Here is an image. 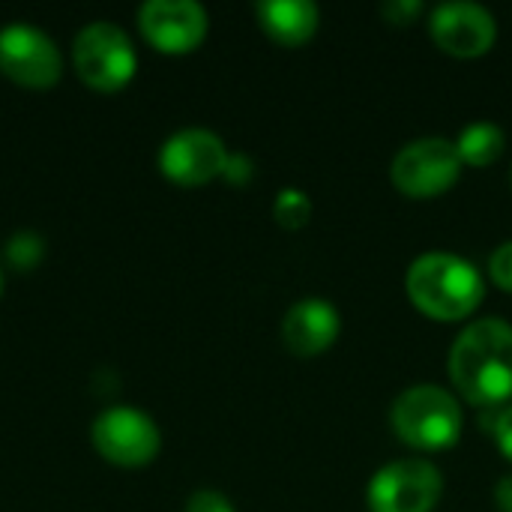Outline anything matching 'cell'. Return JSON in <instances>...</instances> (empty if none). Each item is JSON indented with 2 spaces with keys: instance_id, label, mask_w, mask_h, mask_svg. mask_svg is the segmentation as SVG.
<instances>
[{
  "instance_id": "15",
  "label": "cell",
  "mask_w": 512,
  "mask_h": 512,
  "mask_svg": "<svg viewBox=\"0 0 512 512\" xmlns=\"http://www.w3.org/2000/svg\"><path fill=\"white\" fill-rule=\"evenodd\" d=\"M3 258L15 270H33L45 258V237L33 228L12 231L3 246Z\"/></svg>"
},
{
  "instance_id": "6",
  "label": "cell",
  "mask_w": 512,
  "mask_h": 512,
  "mask_svg": "<svg viewBox=\"0 0 512 512\" xmlns=\"http://www.w3.org/2000/svg\"><path fill=\"white\" fill-rule=\"evenodd\" d=\"M444 495V474L429 459H399L375 471L366 489L369 512H432Z\"/></svg>"
},
{
  "instance_id": "4",
  "label": "cell",
  "mask_w": 512,
  "mask_h": 512,
  "mask_svg": "<svg viewBox=\"0 0 512 512\" xmlns=\"http://www.w3.org/2000/svg\"><path fill=\"white\" fill-rule=\"evenodd\" d=\"M72 66L84 84L102 93L126 87L138 69L132 39L114 21H90L72 42Z\"/></svg>"
},
{
  "instance_id": "13",
  "label": "cell",
  "mask_w": 512,
  "mask_h": 512,
  "mask_svg": "<svg viewBox=\"0 0 512 512\" xmlns=\"http://www.w3.org/2000/svg\"><path fill=\"white\" fill-rule=\"evenodd\" d=\"M255 15L264 33L285 48L306 45L321 27V12L312 0H261Z\"/></svg>"
},
{
  "instance_id": "5",
  "label": "cell",
  "mask_w": 512,
  "mask_h": 512,
  "mask_svg": "<svg viewBox=\"0 0 512 512\" xmlns=\"http://www.w3.org/2000/svg\"><path fill=\"white\" fill-rule=\"evenodd\" d=\"M462 159L450 138H417L408 141L390 162V180L405 198L429 201L450 192L459 183Z\"/></svg>"
},
{
  "instance_id": "21",
  "label": "cell",
  "mask_w": 512,
  "mask_h": 512,
  "mask_svg": "<svg viewBox=\"0 0 512 512\" xmlns=\"http://www.w3.org/2000/svg\"><path fill=\"white\" fill-rule=\"evenodd\" d=\"M252 174H255V165H252V159L246 153H228V162H225V171H222V177L228 183L243 186V183L252 180Z\"/></svg>"
},
{
  "instance_id": "12",
  "label": "cell",
  "mask_w": 512,
  "mask_h": 512,
  "mask_svg": "<svg viewBox=\"0 0 512 512\" xmlns=\"http://www.w3.org/2000/svg\"><path fill=\"white\" fill-rule=\"evenodd\" d=\"M339 333H342V318H339L336 306L321 297H306V300L294 303L282 321L285 348L300 360H312V357L330 351L333 342L339 339Z\"/></svg>"
},
{
  "instance_id": "3",
  "label": "cell",
  "mask_w": 512,
  "mask_h": 512,
  "mask_svg": "<svg viewBox=\"0 0 512 512\" xmlns=\"http://www.w3.org/2000/svg\"><path fill=\"white\" fill-rule=\"evenodd\" d=\"M462 405L438 384H414L402 390L390 408L396 438L417 453H441L462 438Z\"/></svg>"
},
{
  "instance_id": "2",
  "label": "cell",
  "mask_w": 512,
  "mask_h": 512,
  "mask_svg": "<svg viewBox=\"0 0 512 512\" xmlns=\"http://www.w3.org/2000/svg\"><path fill=\"white\" fill-rule=\"evenodd\" d=\"M405 291L417 312L432 321L453 324L471 318L483 306L486 282L468 258L453 252H426L411 261Z\"/></svg>"
},
{
  "instance_id": "1",
  "label": "cell",
  "mask_w": 512,
  "mask_h": 512,
  "mask_svg": "<svg viewBox=\"0 0 512 512\" xmlns=\"http://www.w3.org/2000/svg\"><path fill=\"white\" fill-rule=\"evenodd\" d=\"M450 381L480 411L512 402V324L480 318L468 324L450 348Z\"/></svg>"
},
{
  "instance_id": "8",
  "label": "cell",
  "mask_w": 512,
  "mask_h": 512,
  "mask_svg": "<svg viewBox=\"0 0 512 512\" xmlns=\"http://www.w3.org/2000/svg\"><path fill=\"white\" fill-rule=\"evenodd\" d=\"M0 72L24 87H51L63 72L57 42L27 21L0 27Z\"/></svg>"
},
{
  "instance_id": "14",
  "label": "cell",
  "mask_w": 512,
  "mask_h": 512,
  "mask_svg": "<svg viewBox=\"0 0 512 512\" xmlns=\"http://www.w3.org/2000/svg\"><path fill=\"white\" fill-rule=\"evenodd\" d=\"M507 147V135L498 123L492 120H477L471 126H465L456 138V150L462 165L468 168H489L504 156Z\"/></svg>"
},
{
  "instance_id": "23",
  "label": "cell",
  "mask_w": 512,
  "mask_h": 512,
  "mask_svg": "<svg viewBox=\"0 0 512 512\" xmlns=\"http://www.w3.org/2000/svg\"><path fill=\"white\" fill-rule=\"evenodd\" d=\"M0 291H3V270H0Z\"/></svg>"
},
{
  "instance_id": "19",
  "label": "cell",
  "mask_w": 512,
  "mask_h": 512,
  "mask_svg": "<svg viewBox=\"0 0 512 512\" xmlns=\"http://www.w3.org/2000/svg\"><path fill=\"white\" fill-rule=\"evenodd\" d=\"M186 512H237V510H234V504H231L222 492H216V489H198V492H192V495H189V501H186Z\"/></svg>"
},
{
  "instance_id": "24",
  "label": "cell",
  "mask_w": 512,
  "mask_h": 512,
  "mask_svg": "<svg viewBox=\"0 0 512 512\" xmlns=\"http://www.w3.org/2000/svg\"><path fill=\"white\" fill-rule=\"evenodd\" d=\"M510 180H512V174H510Z\"/></svg>"
},
{
  "instance_id": "11",
  "label": "cell",
  "mask_w": 512,
  "mask_h": 512,
  "mask_svg": "<svg viewBox=\"0 0 512 512\" xmlns=\"http://www.w3.org/2000/svg\"><path fill=\"white\" fill-rule=\"evenodd\" d=\"M138 27L153 48L165 54H189L204 42L210 18L195 0H147L138 9Z\"/></svg>"
},
{
  "instance_id": "16",
  "label": "cell",
  "mask_w": 512,
  "mask_h": 512,
  "mask_svg": "<svg viewBox=\"0 0 512 512\" xmlns=\"http://www.w3.org/2000/svg\"><path fill=\"white\" fill-rule=\"evenodd\" d=\"M273 219L285 228V231H300L309 225L312 219V198L303 189L285 186L276 198H273Z\"/></svg>"
},
{
  "instance_id": "18",
  "label": "cell",
  "mask_w": 512,
  "mask_h": 512,
  "mask_svg": "<svg viewBox=\"0 0 512 512\" xmlns=\"http://www.w3.org/2000/svg\"><path fill=\"white\" fill-rule=\"evenodd\" d=\"M489 276L495 282V288H501L504 294H512V240L501 243L492 258H489Z\"/></svg>"
},
{
  "instance_id": "20",
  "label": "cell",
  "mask_w": 512,
  "mask_h": 512,
  "mask_svg": "<svg viewBox=\"0 0 512 512\" xmlns=\"http://www.w3.org/2000/svg\"><path fill=\"white\" fill-rule=\"evenodd\" d=\"M381 15L396 27H408L423 15V3L420 0H390L381 6Z\"/></svg>"
},
{
  "instance_id": "9",
  "label": "cell",
  "mask_w": 512,
  "mask_h": 512,
  "mask_svg": "<svg viewBox=\"0 0 512 512\" xmlns=\"http://www.w3.org/2000/svg\"><path fill=\"white\" fill-rule=\"evenodd\" d=\"M429 33L444 54L474 60L492 51L498 39V21L474 0H453L429 12Z\"/></svg>"
},
{
  "instance_id": "22",
  "label": "cell",
  "mask_w": 512,
  "mask_h": 512,
  "mask_svg": "<svg viewBox=\"0 0 512 512\" xmlns=\"http://www.w3.org/2000/svg\"><path fill=\"white\" fill-rule=\"evenodd\" d=\"M495 504H498L501 512H512V474L498 480V486H495Z\"/></svg>"
},
{
  "instance_id": "17",
  "label": "cell",
  "mask_w": 512,
  "mask_h": 512,
  "mask_svg": "<svg viewBox=\"0 0 512 512\" xmlns=\"http://www.w3.org/2000/svg\"><path fill=\"white\" fill-rule=\"evenodd\" d=\"M483 429L495 438L501 456L512 462V402L504 408L489 411V420H483Z\"/></svg>"
},
{
  "instance_id": "10",
  "label": "cell",
  "mask_w": 512,
  "mask_h": 512,
  "mask_svg": "<svg viewBox=\"0 0 512 512\" xmlns=\"http://www.w3.org/2000/svg\"><path fill=\"white\" fill-rule=\"evenodd\" d=\"M228 162L225 141L201 126H189L165 138L159 147V168L168 180L180 186H201L222 177Z\"/></svg>"
},
{
  "instance_id": "7",
  "label": "cell",
  "mask_w": 512,
  "mask_h": 512,
  "mask_svg": "<svg viewBox=\"0 0 512 512\" xmlns=\"http://www.w3.org/2000/svg\"><path fill=\"white\" fill-rule=\"evenodd\" d=\"M90 441L99 456L120 468H141L150 465L162 450V432L150 414L132 405H111L105 408L93 426Z\"/></svg>"
}]
</instances>
